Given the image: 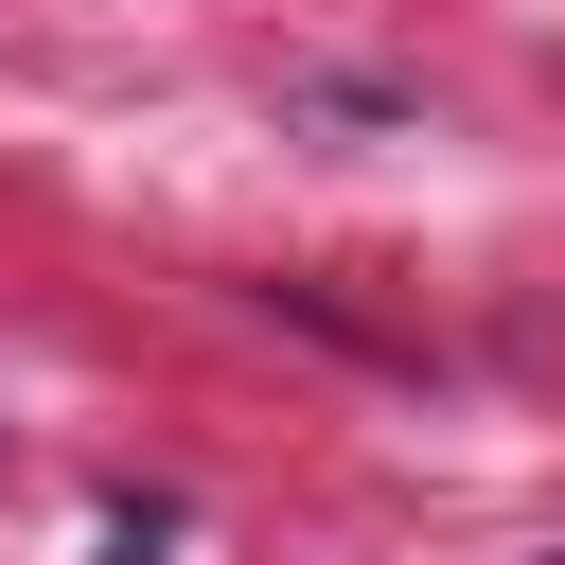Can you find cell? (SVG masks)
<instances>
[]
</instances>
